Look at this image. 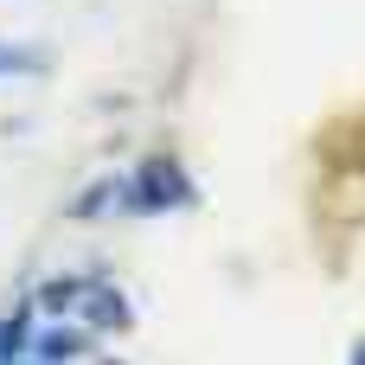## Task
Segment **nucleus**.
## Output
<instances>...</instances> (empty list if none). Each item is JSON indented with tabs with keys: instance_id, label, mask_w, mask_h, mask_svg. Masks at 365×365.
Here are the masks:
<instances>
[{
	"instance_id": "f257e3e1",
	"label": "nucleus",
	"mask_w": 365,
	"mask_h": 365,
	"mask_svg": "<svg viewBox=\"0 0 365 365\" xmlns=\"http://www.w3.org/2000/svg\"><path fill=\"white\" fill-rule=\"evenodd\" d=\"M38 308H45V314H64V321H83V327H128V302H122L103 276L45 282V289H38Z\"/></svg>"
},
{
	"instance_id": "f03ea898",
	"label": "nucleus",
	"mask_w": 365,
	"mask_h": 365,
	"mask_svg": "<svg viewBox=\"0 0 365 365\" xmlns=\"http://www.w3.org/2000/svg\"><path fill=\"white\" fill-rule=\"evenodd\" d=\"M192 199V186H186V173L173 167V160H148L128 186H122V205L128 212H167V205H186Z\"/></svg>"
},
{
	"instance_id": "7ed1b4c3",
	"label": "nucleus",
	"mask_w": 365,
	"mask_h": 365,
	"mask_svg": "<svg viewBox=\"0 0 365 365\" xmlns=\"http://www.w3.org/2000/svg\"><path fill=\"white\" fill-rule=\"evenodd\" d=\"M32 353H38V359H51V365H64V359H83V353H90V334L51 327V334H38V340H32Z\"/></svg>"
},
{
	"instance_id": "20e7f679",
	"label": "nucleus",
	"mask_w": 365,
	"mask_h": 365,
	"mask_svg": "<svg viewBox=\"0 0 365 365\" xmlns=\"http://www.w3.org/2000/svg\"><path fill=\"white\" fill-rule=\"evenodd\" d=\"M19 71H38V51H19V45H0V77H19Z\"/></svg>"
},
{
	"instance_id": "39448f33",
	"label": "nucleus",
	"mask_w": 365,
	"mask_h": 365,
	"mask_svg": "<svg viewBox=\"0 0 365 365\" xmlns=\"http://www.w3.org/2000/svg\"><path fill=\"white\" fill-rule=\"evenodd\" d=\"M353 365H365V340H359V346H353Z\"/></svg>"
},
{
	"instance_id": "423d86ee",
	"label": "nucleus",
	"mask_w": 365,
	"mask_h": 365,
	"mask_svg": "<svg viewBox=\"0 0 365 365\" xmlns=\"http://www.w3.org/2000/svg\"><path fill=\"white\" fill-rule=\"evenodd\" d=\"M38 365H51V359H38Z\"/></svg>"
}]
</instances>
